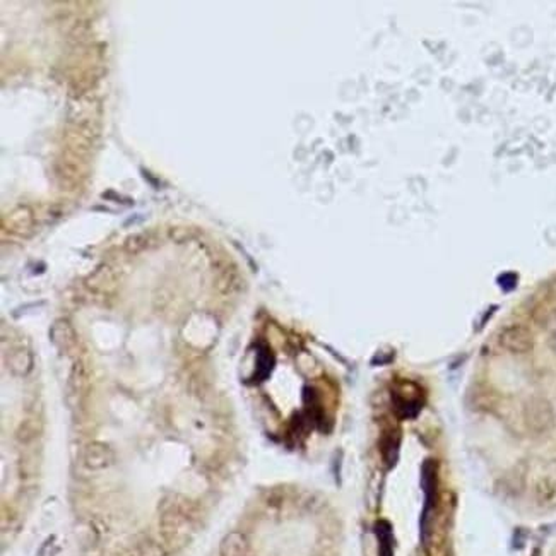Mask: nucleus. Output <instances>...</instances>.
Returning <instances> with one entry per match:
<instances>
[{
  "label": "nucleus",
  "mask_w": 556,
  "mask_h": 556,
  "mask_svg": "<svg viewBox=\"0 0 556 556\" xmlns=\"http://www.w3.org/2000/svg\"><path fill=\"white\" fill-rule=\"evenodd\" d=\"M197 505L183 495H166L159 503V532L163 545L170 550H182L192 541L197 524Z\"/></svg>",
  "instance_id": "f257e3e1"
},
{
  "label": "nucleus",
  "mask_w": 556,
  "mask_h": 556,
  "mask_svg": "<svg viewBox=\"0 0 556 556\" xmlns=\"http://www.w3.org/2000/svg\"><path fill=\"white\" fill-rule=\"evenodd\" d=\"M524 421L532 433H545L555 423L553 406L546 399H531L525 404Z\"/></svg>",
  "instance_id": "f03ea898"
},
{
  "label": "nucleus",
  "mask_w": 556,
  "mask_h": 556,
  "mask_svg": "<svg viewBox=\"0 0 556 556\" xmlns=\"http://www.w3.org/2000/svg\"><path fill=\"white\" fill-rule=\"evenodd\" d=\"M500 344L505 348L507 351L515 353V355H522V353L531 351L534 346L532 334L522 325H510L502 330L500 334Z\"/></svg>",
  "instance_id": "7ed1b4c3"
},
{
  "label": "nucleus",
  "mask_w": 556,
  "mask_h": 556,
  "mask_svg": "<svg viewBox=\"0 0 556 556\" xmlns=\"http://www.w3.org/2000/svg\"><path fill=\"white\" fill-rule=\"evenodd\" d=\"M83 463L91 471L108 469L115 463V450L105 442H91L84 448Z\"/></svg>",
  "instance_id": "20e7f679"
},
{
  "label": "nucleus",
  "mask_w": 556,
  "mask_h": 556,
  "mask_svg": "<svg viewBox=\"0 0 556 556\" xmlns=\"http://www.w3.org/2000/svg\"><path fill=\"white\" fill-rule=\"evenodd\" d=\"M248 551V537L240 531L228 532L219 542V556H247Z\"/></svg>",
  "instance_id": "39448f33"
},
{
  "label": "nucleus",
  "mask_w": 556,
  "mask_h": 556,
  "mask_svg": "<svg viewBox=\"0 0 556 556\" xmlns=\"http://www.w3.org/2000/svg\"><path fill=\"white\" fill-rule=\"evenodd\" d=\"M556 497V482L553 477L542 476L534 482V498L540 502L541 505H546Z\"/></svg>",
  "instance_id": "423d86ee"
},
{
  "label": "nucleus",
  "mask_w": 556,
  "mask_h": 556,
  "mask_svg": "<svg viewBox=\"0 0 556 556\" xmlns=\"http://www.w3.org/2000/svg\"><path fill=\"white\" fill-rule=\"evenodd\" d=\"M132 556H166V546L153 537H142L133 546Z\"/></svg>",
  "instance_id": "0eeeda50"
},
{
  "label": "nucleus",
  "mask_w": 556,
  "mask_h": 556,
  "mask_svg": "<svg viewBox=\"0 0 556 556\" xmlns=\"http://www.w3.org/2000/svg\"><path fill=\"white\" fill-rule=\"evenodd\" d=\"M41 433V423L38 420H24L16 428L17 442L29 443Z\"/></svg>",
  "instance_id": "6e6552de"
},
{
  "label": "nucleus",
  "mask_w": 556,
  "mask_h": 556,
  "mask_svg": "<svg viewBox=\"0 0 556 556\" xmlns=\"http://www.w3.org/2000/svg\"><path fill=\"white\" fill-rule=\"evenodd\" d=\"M51 339H54L55 346L66 349L72 344V329L67 322H57L54 327H51Z\"/></svg>",
  "instance_id": "1a4fd4ad"
},
{
  "label": "nucleus",
  "mask_w": 556,
  "mask_h": 556,
  "mask_svg": "<svg viewBox=\"0 0 556 556\" xmlns=\"http://www.w3.org/2000/svg\"><path fill=\"white\" fill-rule=\"evenodd\" d=\"M31 368V356L26 351H17L14 356L11 358V370L17 375H24Z\"/></svg>",
  "instance_id": "9d476101"
}]
</instances>
